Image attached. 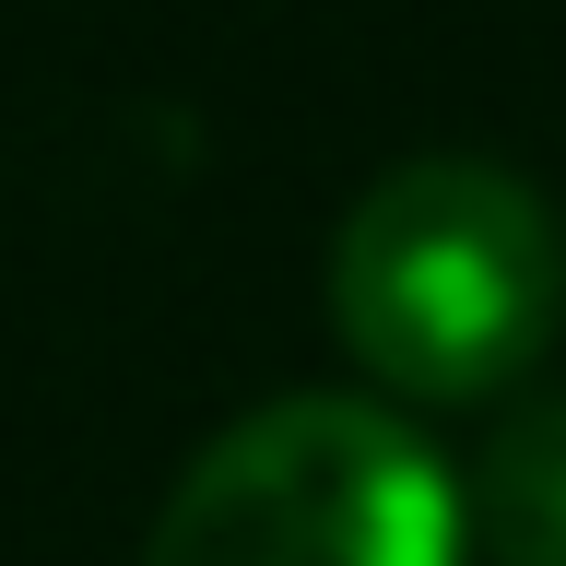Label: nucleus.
Instances as JSON below:
<instances>
[{"mask_svg":"<svg viewBox=\"0 0 566 566\" xmlns=\"http://www.w3.org/2000/svg\"><path fill=\"white\" fill-rule=\"evenodd\" d=\"M343 343L413 401H484L555 343L566 318V224L495 154L389 166L331 237Z\"/></svg>","mask_w":566,"mask_h":566,"instance_id":"obj_1","label":"nucleus"},{"mask_svg":"<svg viewBox=\"0 0 566 566\" xmlns=\"http://www.w3.org/2000/svg\"><path fill=\"white\" fill-rule=\"evenodd\" d=\"M472 495L401 413L295 389L212 437L154 507L142 566H460Z\"/></svg>","mask_w":566,"mask_h":566,"instance_id":"obj_2","label":"nucleus"},{"mask_svg":"<svg viewBox=\"0 0 566 566\" xmlns=\"http://www.w3.org/2000/svg\"><path fill=\"white\" fill-rule=\"evenodd\" d=\"M472 531L495 566H566V389L520 401L472 460Z\"/></svg>","mask_w":566,"mask_h":566,"instance_id":"obj_3","label":"nucleus"}]
</instances>
